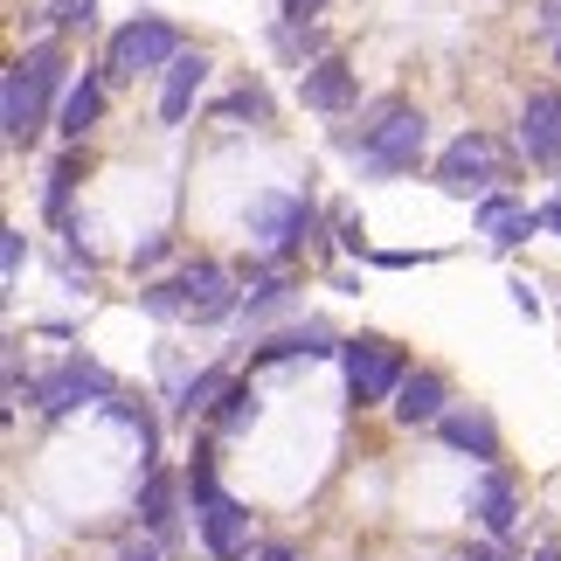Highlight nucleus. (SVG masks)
Masks as SVG:
<instances>
[{"label": "nucleus", "instance_id": "obj_1", "mask_svg": "<svg viewBox=\"0 0 561 561\" xmlns=\"http://www.w3.org/2000/svg\"><path fill=\"white\" fill-rule=\"evenodd\" d=\"M333 153H347L354 160V174L360 181H409V174H423L430 160V118L409 104L402 91H381L368 98V112H360V125H340L333 133Z\"/></svg>", "mask_w": 561, "mask_h": 561}, {"label": "nucleus", "instance_id": "obj_2", "mask_svg": "<svg viewBox=\"0 0 561 561\" xmlns=\"http://www.w3.org/2000/svg\"><path fill=\"white\" fill-rule=\"evenodd\" d=\"M236 222H243V243L250 256H264V264H298L306 250H327V208L312 202V187H256L243 208H236Z\"/></svg>", "mask_w": 561, "mask_h": 561}, {"label": "nucleus", "instance_id": "obj_3", "mask_svg": "<svg viewBox=\"0 0 561 561\" xmlns=\"http://www.w3.org/2000/svg\"><path fill=\"white\" fill-rule=\"evenodd\" d=\"M513 160H520V146H506L500 133H485V125H465L458 139L437 146L430 181H437V194H450V202H485V194H500L513 181Z\"/></svg>", "mask_w": 561, "mask_h": 561}, {"label": "nucleus", "instance_id": "obj_4", "mask_svg": "<svg viewBox=\"0 0 561 561\" xmlns=\"http://www.w3.org/2000/svg\"><path fill=\"white\" fill-rule=\"evenodd\" d=\"M118 388H125V381H118L112 368H104L98 354L70 347V354L56 360V368H42V375H35L28 409H35L42 423H70V416H83V409H104V402L118 396Z\"/></svg>", "mask_w": 561, "mask_h": 561}, {"label": "nucleus", "instance_id": "obj_5", "mask_svg": "<svg viewBox=\"0 0 561 561\" xmlns=\"http://www.w3.org/2000/svg\"><path fill=\"white\" fill-rule=\"evenodd\" d=\"M409 368H416V354H409L402 340H388V333H347V347H340L347 409H354V416L388 409V402H396V388L409 381Z\"/></svg>", "mask_w": 561, "mask_h": 561}, {"label": "nucleus", "instance_id": "obj_6", "mask_svg": "<svg viewBox=\"0 0 561 561\" xmlns=\"http://www.w3.org/2000/svg\"><path fill=\"white\" fill-rule=\"evenodd\" d=\"M187 56V35L174 28L167 14H133L118 21L112 42H104V83H133V77H167L174 62Z\"/></svg>", "mask_w": 561, "mask_h": 561}, {"label": "nucleus", "instance_id": "obj_7", "mask_svg": "<svg viewBox=\"0 0 561 561\" xmlns=\"http://www.w3.org/2000/svg\"><path fill=\"white\" fill-rule=\"evenodd\" d=\"M458 513H465V534L534 548V541H527V479H520L513 465H485V471H471V485H465Z\"/></svg>", "mask_w": 561, "mask_h": 561}, {"label": "nucleus", "instance_id": "obj_8", "mask_svg": "<svg viewBox=\"0 0 561 561\" xmlns=\"http://www.w3.org/2000/svg\"><path fill=\"white\" fill-rule=\"evenodd\" d=\"M174 285H181V319L194 333H222L243 319V271L222 256H181Z\"/></svg>", "mask_w": 561, "mask_h": 561}, {"label": "nucleus", "instance_id": "obj_9", "mask_svg": "<svg viewBox=\"0 0 561 561\" xmlns=\"http://www.w3.org/2000/svg\"><path fill=\"white\" fill-rule=\"evenodd\" d=\"M243 319H236V333H243V347L250 340H264L277 327H291V319H306L298 312V291H306V277H298V264H264V256H243Z\"/></svg>", "mask_w": 561, "mask_h": 561}, {"label": "nucleus", "instance_id": "obj_10", "mask_svg": "<svg viewBox=\"0 0 561 561\" xmlns=\"http://www.w3.org/2000/svg\"><path fill=\"white\" fill-rule=\"evenodd\" d=\"M340 347H347V333H340L333 319L306 312V319H291V327L250 340V347H243V368L250 375H271V368H285V360H340Z\"/></svg>", "mask_w": 561, "mask_h": 561}, {"label": "nucleus", "instance_id": "obj_11", "mask_svg": "<svg viewBox=\"0 0 561 561\" xmlns=\"http://www.w3.org/2000/svg\"><path fill=\"white\" fill-rule=\"evenodd\" d=\"M264 527H256V506L243 492H222L208 513H194V554L202 561H250Z\"/></svg>", "mask_w": 561, "mask_h": 561}, {"label": "nucleus", "instance_id": "obj_12", "mask_svg": "<svg viewBox=\"0 0 561 561\" xmlns=\"http://www.w3.org/2000/svg\"><path fill=\"white\" fill-rule=\"evenodd\" d=\"M541 229H548V222H541V202H527V194H513V187L485 194V202H471V236H479L492 256L527 250Z\"/></svg>", "mask_w": 561, "mask_h": 561}, {"label": "nucleus", "instance_id": "obj_13", "mask_svg": "<svg viewBox=\"0 0 561 561\" xmlns=\"http://www.w3.org/2000/svg\"><path fill=\"white\" fill-rule=\"evenodd\" d=\"M430 437H437L450 458H465L471 471H485V465H513V458H506V430H500V416H492L485 402H458L437 430H430Z\"/></svg>", "mask_w": 561, "mask_h": 561}, {"label": "nucleus", "instance_id": "obj_14", "mask_svg": "<svg viewBox=\"0 0 561 561\" xmlns=\"http://www.w3.org/2000/svg\"><path fill=\"white\" fill-rule=\"evenodd\" d=\"M42 133H56V104L28 83L21 62H8V77H0V139H8V153H28Z\"/></svg>", "mask_w": 561, "mask_h": 561}, {"label": "nucleus", "instance_id": "obj_15", "mask_svg": "<svg viewBox=\"0 0 561 561\" xmlns=\"http://www.w3.org/2000/svg\"><path fill=\"white\" fill-rule=\"evenodd\" d=\"M513 146H520L527 167L541 174H561V83H541V91L520 98V125H513Z\"/></svg>", "mask_w": 561, "mask_h": 561}, {"label": "nucleus", "instance_id": "obj_16", "mask_svg": "<svg viewBox=\"0 0 561 561\" xmlns=\"http://www.w3.org/2000/svg\"><path fill=\"white\" fill-rule=\"evenodd\" d=\"M450 409H458V396H450V375L444 368H409V381L396 388V402H388V423L396 430H437Z\"/></svg>", "mask_w": 561, "mask_h": 561}, {"label": "nucleus", "instance_id": "obj_17", "mask_svg": "<svg viewBox=\"0 0 561 561\" xmlns=\"http://www.w3.org/2000/svg\"><path fill=\"white\" fill-rule=\"evenodd\" d=\"M298 104H306L312 118H347L360 104V70L347 56H319L312 70H298Z\"/></svg>", "mask_w": 561, "mask_h": 561}, {"label": "nucleus", "instance_id": "obj_18", "mask_svg": "<svg viewBox=\"0 0 561 561\" xmlns=\"http://www.w3.org/2000/svg\"><path fill=\"white\" fill-rule=\"evenodd\" d=\"M256 423H264V388H256V375H250V368H236V375H229V388L215 396V409L202 416V430H208L215 444H243Z\"/></svg>", "mask_w": 561, "mask_h": 561}, {"label": "nucleus", "instance_id": "obj_19", "mask_svg": "<svg viewBox=\"0 0 561 561\" xmlns=\"http://www.w3.org/2000/svg\"><path fill=\"white\" fill-rule=\"evenodd\" d=\"M83 174H91V153L83 146H62V153L49 160V174H42V222H49L56 236L77 229V187Z\"/></svg>", "mask_w": 561, "mask_h": 561}, {"label": "nucleus", "instance_id": "obj_20", "mask_svg": "<svg viewBox=\"0 0 561 561\" xmlns=\"http://www.w3.org/2000/svg\"><path fill=\"white\" fill-rule=\"evenodd\" d=\"M104 104H112V83H104V70H83L70 83V98L56 104V139L62 146H83L104 125Z\"/></svg>", "mask_w": 561, "mask_h": 561}, {"label": "nucleus", "instance_id": "obj_21", "mask_svg": "<svg viewBox=\"0 0 561 561\" xmlns=\"http://www.w3.org/2000/svg\"><path fill=\"white\" fill-rule=\"evenodd\" d=\"M208 70H215V62H208L202 49H187V56L174 62V70L160 77V98H153V112H160V125H167V133H174V125H187V118H194V98H202Z\"/></svg>", "mask_w": 561, "mask_h": 561}, {"label": "nucleus", "instance_id": "obj_22", "mask_svg": "<svg viewBox=\"0 0 561 561\" xmlns=\"http://www.w3.org/2000/svg\"><path fill=\"white\" fill-rule=\"evenodd\" d=\"M181 485H187V513H208V506L229 492V485H222V444H215L208 430L187 444V458H181Z\"/></svg>", "mask_w": 561, "mask_h": 561}, {"label": "nucleus", "instance_id": "obj_23", "mask_svg": "<svg viewBox=\"0 0 561 561\" xmlns=\"http://www.w3.org/2000/svg\"><path fill=\"white\" fill-rule=\"evenodd\" d=\"M174 264H181V236H174V229H146L139 243L125 250V271H133L139 285H146V277H167Z\"/></svg>", "mask_w": 561, "mask_h": 561}, {"label": "nucleus", "instance_id": "obj_24", "mask_svg": "<svg viewBox=\"0 0 561 561\" xmlns=\"http://www.w3.org/2000/svg\"><path fill=\"white\" fill-rule=\"evenodd\" d=\"M327 236H333V250H340V256H354V264H368V256H375L368 215H360L354 202H333V208H327Z\"/></svg>", "mask_w": 561, "mask_h": 561}, {"label": "nucleus", "instance_id": "obj_25", "mask_svg": "<svg viewBox=\"0 0 561 561\" xmlns=\"http://www.w3.org/2000/svg\"><path fill=\"white\" fill-rule=\"evenodd\" d=\"M215 118H222V125H271V91H264V83H236V91L229 98H215Z\"/></svg>", "mask_w": 561, "mask_h": 561}, {"label": "nucleus", "instance_id": "obj_26", "mask_svg": "<svg viewBox=\"0 0 561 561\" xmlns=\"http://www.w3.org/2000/svg\"><path fill=\"white\" fill-rule=\"evenodd\" d=\"M28 256H35L28 229H21V222H8V229H0V285H8V298L21 291V271H28Z\"/></svg>", "mask_w": 561, "mask_h": 561}, {"label": "nucleus", "instance_id": "obj_27", "mask_svg": "<svg viewBox=\"0 0 561 561\" xmlns=\"http://www.w3.org/2000/svg\"><path fill=\"white\" fill-rule=\"evenodd\" d=\"M104 561H174L153 534H139V527H125L118 520V534H112V548H104Z\"/></svg>", "mask_w": 561, "mask_h": 561}, {"label": "nucleus", "instance_id": "obj_28", "mask_svg": "<svg viewBox=\"0 0 561 561\" xmlns=\"http://www.w3.org/2000/svg\"><path fill=\"white\" fill-rule=\"evenodd\" d=\"M250 561H319V554H312L306 541H298V534H264Z\"/></svg>", "mask_w": 561, "mask_h": 561}, {"label": "nucleus", "instance_id": "obj_29", "mask_svg": "<svg viewBox=\"0 0 561 561\" xmlns=\"http://www.w3.org/2000/svg\"><path fill=\"white\" fill-rule=\"evenodd\" d=\"M49 21H56L62 35H70V28H91V21H98V0H49Z\"/></svg>", "mask_w": 561, "mask_h": 561}, {"label": "nucleus", "instance_id": "obj_30", "mask_svg": "<svg viewBox=\"0 0 561 561\" xmlns=\"http://www.w3.org/2000/svg\"><path fill=\"white\" fill-rule=\"evenodd\" d=\"M437 256H444V250H375L368 264H375V271H416V264H437Z\"/></svg>", "mask_w": 561, "mask_h": 561}, {"label": "nucleus", "instance_id": "obj_31", "mask_svg": "<svg viewBox=\"0 0 561 561\" xmlns=\"http://www.w3.org/2000/svg\"><path fill=\"white\" fill-rule=\"evenodd\" d=\"M277 14H285V28H312L327 14V0H277Z\"/></svg>", "mask_w": 561, "mask_h": 561}, {"label": "nucleus", "instance_id": "obj_32", "mask_svg": "<svg viewBox=\"0 0 561 561\" xmlns=\"http://www.w3.org/2000/svg\"><path fill=\"white\" fill-rule=\"evenodd\" d=\"M506 291H513V312H520V319H541V291H534V277H506Z\"/></svg>", "mask_w": 561, "mask_h": 561}, {"label": "nucleus", "instance_id": "obj_33", "mask_svg": "<svg viewBox=\"0 0 561 561\" xmlns=\"http://www.w3.org/2000/svg\"><path fill=\"white\" fill-rule=\"evenodd\" d=\"M327 291H340V298H360V291H368V277H360L354 264H340V271H327Z\"/></svg>", "mask_w": 561, "mask_h": 561}, {"label": "nucleus", "instance_id": "obj_34", "mask_svg": "<svg viewBox=\"0 0 561 561\" xmlns=\"http://www.w3.org/2000/svg\"><path fill=\"white\" fill-rule=\"evenodd\" d=\"M527 561H561V527H548V534H534V548H527Z\"/></svg>", "mask_w": 561, "mask_h": 561}, {"label": "nucleus", "instance_id": "obj_35", "mask_svg": "<svg viewBox=\"0 0 561 561\" xmlns=\"http://www.w3.org/2000/svg\"><path fill=\"white\" fill-rule=\"evenodd\" d=\"M28 333H42V340H77V327H70V319H35Z\"/></svg>", "mask_w": 561, "mask_h": 561}, {"label": "nucleus", "instance_id": "obj_36", "mask_svg": "<svg viewBox=\"0 0 561 561\" xmlns=\"http://www.w3.org/2000/svg\"><path fill=\"white\" fill-rule=\"evenodd\" d=\"M541 222H548V236H561V194H548V202H541Z\"/></svg>", "mask_w": 561, "mask_h": 561}, {"label": "nucleus", "instance_id": "obj_37", "mask_svg": "<svg viewBox=\"0 0 561 561\" xmlns=\"http://www.w3.org/2000/svg\"><path fill=\"white\" fill-rule=\"evenodd\" d=\"M554 70H561V35H554Z\"/></svg>", "mask_w": 561, "mask_h": 561}, {"label": "nucleus", "instance_id": "obj_38", "mask_svg": "<svg viewBox=\"0 0 561 561\" xmlns=\"http://www.w3.org/2000/svg\"><path fill=\"white\" fill-rule=\"evenodd\" d=\"M554 194H561V174H554Z\"/></svg>", "mask_w": 561, "mask_h": 561}]
</instances>
